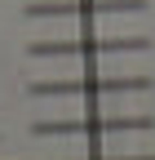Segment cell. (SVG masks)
Segmentation results:
<instances>
[{
    "label": "cell",
    "mask_w": 155,
    "mask_h": 160,
    "mask_svg": "<svg viewBox=\"0 0 155 160\" xmlns=\"http://www.w3.org/2000/svg\"><path fill=\"white\" fill-rule=\"evenodd\" d=\"M124 129H151V116H71V120H40L35 133L45 138H75V133H124Z\"/></svg>",
    "instance_id": "cell-3"
},
{
    "label": "cell",
    "mask_w": 155,
    "mask_h": 160,
    "mask_svg": "<svg viewBox=\"0 0 155 160\" xmlns=\"http://www.w3.org/2000/svg\"><path fill=\"white\" fill-rule=\"evenodd\" d=\"M142 0H27V18H102V13H133Z\"/></svg>",
    "instance_id": "cell-4"
},
{
    "label": "cell",
    "mask_w": 155,
    "mask_h": 160,
    "mask_svg": "<svg viewBox=\"0 0 155 160\" xmlns=\"http://www.w3.org/2000/svg\"><path fill=\"white\" fill-rule=\"evenodd\" d=\"M146 76H58V80H35V98H98V93H138L146 89Z\"/></svg>",
    "instance_id": "cell-1"
},
{
    "label": "cell",
    "mask_w": 155,
    "mask_h": 160,
    "mask_svg": "<svg viewBox=\"0 0 155 160\" xmlns=\"http://www.w3.org/2000/svg\"><path fill=\"white\" fill-rule=\"evenodd\" d=\"M146 49L142 36H67V40H35L27 45L31 58H93V53H133Z\"/></svg>",
    "instance_id": "cell-2"
},
{
    "label": "cell",
    "mask_w": 155,
    "mask_h": 160,
    "mask_svg": "<svg viewBox=\"0 0 155 160\" xmlns=\"http://www.w3.org/2000/svg\"><path fill=\"white\" fill-rule=\"evenodd\" d=\"M84 160H98V156H84ZM102 160H155V156H102Z\"/></svg>",
    "instance_id": "cell-5"
}]
</instances>
